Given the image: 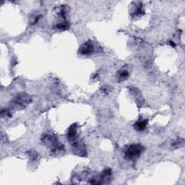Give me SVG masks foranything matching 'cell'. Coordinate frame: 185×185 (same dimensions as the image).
<instances>
[{"label":"cell","instance_id":"6da1fadb","mask_svg":"<svg viewBox=\"0 0 185 185\" xmlns=\"http://www.w3.org/2000/svg\"><path fill=\"white\" fill-rule=\"evenodd\" d=\"M32 98L25 92H20L14 98L10 103L11 108L15 110L25 109L27 106L31 103Z\"/></svg>","mask_w":185,"mask_h":185},{"label":"cell","instance_id":"7a4b0ae2","mask_svg":"<svg viewBox=\"0 0 185 185\" xmlns=\"http://www.w3.org/2000/svg\"><path fill=\"white\" fill-rule=\"evenodd\" d=\"M42 142L46 146L51 148V150L54 153H58L65 150L63 145L59 142L58 139L51 134H45L42 137Z\"/></svg>","mask_w":185,"mask_h":185},{"label":"cell","instance_id":"3957f363","mask_svg":"<svg viewBox=\"0 0 185 185\" xmlns=\"http://www.w3.org/2000/svg\"><path fill=\"white\" fill-rule=\"evenodd\" d=\"M143 150L144 148L141 144L130 145L125 150V157L128 160H135L140 157Z\"/></svg>","mask_w":185,"mask_h":185},{"label":"cell","instance_id":"277c9868","mask_svg":"<svg viewBox=\"0 0 185 185\" xmlns=\"http://www.w3.org/2000/svg\"><path fill=\"white\" fill-rule=\"evenodd\" d=\"M73 148L75 154L80 156H86V150H85V145H84V144L82 143L81 142H79V141H77V140L73 141Z\"/></svg>","mask_w":185,"mask_h":185},{"label":"cell","instance_id":"5b68a950","mask_svg":"<svg viewBox=\"0 0 185 185\" xmlns=\"http://www.w3.org/2000/svg\"><path fill=\"white\" fill-rule=\"evenodd\" d=\"M78 51L82 55H91L94 52V46L91 42H85L80 46Z\"/></svg>","mask_w":185,"mask_h":185},{"label":"cell","instance_id":"8992f818","mask_svg":"<svg viewBox=\"0 0 185 185\" xmlns=\"http://www.w3.org/2000/svg\"><path fill=\"white\" fill-rule=\"evenodd\" d=\"M77 126L76 124H73L71 126H69L68 129L67 134V138L69 139V140L70 141H75L76 140V137H77Z\"/></svg>","mask_w":185,"mask_h":185},{"label":"cell","instance_id":"52a82bcc","mask_svg":"<svg viewBox=\"0 0 185 185\" xmlns=\"http://www.w3.org/2000/svg\"><path fill=\"white\" fill-rule=\"evenodd\" d=\"M147 124H148V120L147 119H139L134 124V129L139 132L143 131L146 128Z\"/></svg>","mask_w":185,"mask_h":185},{"label":"cell","instance_id":"ba28073f","mask_svg":"<svg viewBox=\"0 0 185 185\" xmlns=\"http://www.w3.org/2000/svg\"><path fill=\"white\" fill-rule=\"evenodd\" d=\"M111 170L110 168H106L104 171L102 172L101 175H100V179L102 181L107 180V179H109V178L111 177Z\"/></svg>","mask_w":185,"mask_h":185},{"label":"cell","instance_id":"9c48e42d","mask_svg":"<svg viewBox=\"0 0 185 185\" xmlns=\"http://www.w3.org/2000/svg\"><path fill=\"white\" fill-rule=\"evenodd\" d=\"M118 77H119V80L120 81H123V80H126L129 77V72L127 70H125V69L121 70V71L119 72Z\"/></svg>","mask_w":185,"mask_h":185},{"label":"cell","instance_id":"30bf717a","mask_svg":"<svg viewBox=\"0 0 185 185\" xmlns=\"http://www.w3.org/2000/svg\"><path fill=\"white\" fill-rule=\"evenodd\" d=\"M41 17V15L39 14L33 15L31 16V17L29 19L30 23H31V25H35V24H36L39 21Z\"/></svg>","mask_w":185,"mask_h":185},{"label":"cell","instance_id":"8fae6325","mask_svg":"<svg viewBox=\"0 0 185 185\" xmlns=\"http://www.w3.org/2000/svg\"><path fill=\"white\" fill-rule=\"evenodd\" d=\"M69 28V24L67 22H62V23H58L56 25V29L59 30V31H65Z\"/></svg>","mask_w":185,"mask_h":185},{"label":"cell","instance_id":"7c38bea8","mask_svg":"<svg viewBox=\"0 0 185 185\" xmlns=\"http://www.w3.org/2000/svg\"><path fill=\"white\" fill-rule=\"evenodd\" d=\"M27 153L28 155V158L31 160H33V161L36 160L38 158V156H39V155H38L37 152L36 150H29Z\"/></svg>","mask_w":185,"mask_h":185},{"label":"cell","instance_id":"4fadbf2b","mask_svg":"<svg viewBox=\"0 0 185 185\" xmlns=\"http://www.w3.org/2000/svg\"><path fill=\"white\" fill-rule=\"evenodd\" d=\"M1 115H2V117H10L12 114L10 113V110L9 109H2V111H1Z\"/></svg>","mask_w":185,"mask_h":185},{"label":"cell","instance_id":"5bb4252c","mask_svg":"<svg viewBox=\"0 0 185 185\" xmlns=\"http://www.w3.org/2000/svg\"><path fill=\"white\" fill-rule=\"evenodd\" d=\"M110 88H111V86H108V85H103L101 88V91L103 92H105V93H108V92H110Z\"/></svg>","mask_w":185,"mask_h":185},{"label":"cell","instance_id":"9a60e30c","mask_svg":"<svg viewBox=\"0 0 185 185\" xmlns=\"http://www.w3.org/2000/svg\"><path fill=\"white\" fill-rule=\"evenodd\" d=\"M169 44L171 45V47H176V44H175V43L174 42H173L172 41H169Z\"/></svg>","mask_w":185,"mask_h":185}]
</instances>
